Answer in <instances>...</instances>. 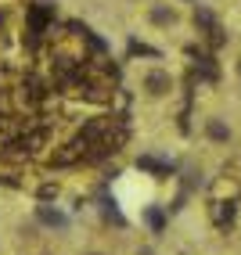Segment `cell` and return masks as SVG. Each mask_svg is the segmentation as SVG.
Segmentation results:
<instances>
[{"instance_id":"obj_1","label":"cell","mask_w":241,"mask_h":255,"mask_svg":"<svg viewBox=\"0 0 241 255\" xmlns=\"http://www.w3.org/2000/svg\"><path fill=\"white\" fill-rule=\"evenodd\" d=\"M173 87H177V79H173V72H169V69H162V65H151V69L141 72V94L151 97V101L169 97V94H173Z\"/></svg>"},{"instance_id":"obj_2","label":"cell","mask_w":241,"mask_h":255,"mask_svg":"<svg viewBox=\"0 0 241 255\" xmlns=\"http://www.w3.org/2000/svg\"><path fill=\"white\" fill-rule=\"evenodd\" d=\"M148 22L155 29H173V25H180V11H177V4L151 0V4H148Z\"/></svg>"},{"instance_id":"obj_3","label":"cell","mask_w":241,"mask_h":255,"mask_svg":"<svg viewBox=\"0 0 241 255\" xmlns=\"http://www.w3.org/2000/svg\"><path fill=\"white\" fill-rule=\"evenodd\" d=\"M234 201H223V198H213L209 201V219H213V227H220V230H227L231 223H234Z\"/></svg>"},{"instance_id":"obj_4","label":"cell","mask_w":241,"mask_h":255,"mask_svg":"<svg viewBox=\"0 0 241 255\" xmlns=\"http://www.w3.org/2000/svg\"><path fill=\"white\" fill-rule=\"evenodd\" d=\"M231 126H227V119H220V115H209L205 119V140L209 144H231Z\"/></svg>"},{"instance_id":"obj_5","label":"cell","mask_w":241,"mask_h":255,"mask_svg":"<svg viewBox=\"0 0 241 255\" xmlns=\"http://www.w3.org/2000/svg\"><path fill=\"white\" fill-rule=\"evenodd\" d=\"M213 198L234 201V198H238V176H220V180L213 183Z\"/></svg>"},{"instance_id":"obj_6","label":"cell","mask_w":241,"mask_h":255,"mask_svg":"<svg viewBox=\"0 0 241 255\" xmlns=\"http://www.w3.org/2000/svg\"><path fill=\"white\" fill-rule=\"evenodd\" d=\"M144 223H148L151 234H162V227H166V212H162L159 205H148V209H144Z\"/></svg>"},{"instance_id":"obj_7","label":"cell","mask_w":241,"mask_h":255,"mask_svg":"<svg viewBox=\"0 0 241 255\" xmlns=\"http://www.w3.org/2000/svg\"><path fill=\"white\" fill-rule=\"evenodd\" d=\"M40 219H43L47 227H65V216L58 209H47V205H40Z\"/></svg>"},{"instance_id":"obj_8","label":"cell","mask_w":241,"mask_h":255,"mask_svg":"<svg viewBox=\"0 0 241 255\" xmlns=\"http://www.w3.org/2000/svg\"><path fill=\"white\" fill-rule=\"evenodd\" d=\"M137 255H155V248H141V252H137Z\"/></svg>"},{"instance_id":"obj_9","label":"cell","mask_w":241,"mask_h":255,"mask_svg":"<svg viewBox=\"0 0 241 255\" xmlns=\"http://www.w3.org/2000/svg\"><path fill=\"white\" fill-rule=\"evenodd\" d=\"M238 72H241V58H238Z\"/></svg>"},{"instance_id":"obj_10","label":"cell","mask_w":241,"mask_h":255,"mask_svg":"<svg viewBox=\"0 0 241 255\" xmlns=\"http://www.w3.org/2000/svg\"><path fill=\"white\" fill-rule=\"evenodd\" d=\"M94 255H97V252H94Z\"/></svg>"}]
</instances>
